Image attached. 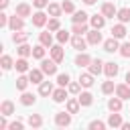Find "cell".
Masks as SVG:
<instances>
[{
    "label": "cell",
    "instance_id": "obj_31",
    "mask_svg": "<svg viewBox=\"0 0 130 130\" xmlns=\"http://www.w3.org/2000/svg\"><path fill=\"white\" fill-rule=\"evenodd\" d=\"M41 45H45V47H51V43H53V37H51V32H41Z\"/></svg>",
    "mask_w": 130,
    "mask_h": 130
},
{
    "label": "cell",
    "instance_id": "obj_34",
    "mask_svg": "<svg viewBox=\"0 0 130 130\" xmlns=\"http://www.w3.org/2000/svg\"><path fill=\"white\" fill-rule=\"evenodd\" d=\"M28 81H30V79H26V77H22V75H20V77L16 79V89L24 91V89H26V85H28Z\"/></svg>",
    "mask_w": 130,
    "mask_h": 130
},
{
    "label": "cell",
    "instance_id": "obj_32",
    "mask_svg": "<svg viewBox=\"0 0 130 130\" xmlns=\"http://www.w3.org/2000/svg\"><path fill=\"white\" fill-rule=\"evenodd\" d=\"M73 22H87V14H85L83 10H77V12L73 14Z\"/></svg>",
    "mask_w": 130,
    "mask_h": 130
},
{
    "label": "cell",
    "instance_id": "obj_24",
    "mask_svg": "<svg viewBox=\"0 0 130 130\" xmlns=\"http://www.w3.org/2000/svg\"><path fill=\"white\" fill-rule=\"evenodd\" d=\"M0 112H2V116H10V114L14 112V106H12V102H2V106H0Z\"/></svg>",
    "mask_w": 130,
    "mask_h": 130
},
{
    "label": "cell",
    "instance_id": "obj_43",
    "mask_svg": "<svg viewBox=\"0 0 130 130\" xmlns=\"http://www.w3.org/2000/svg\"><path fill=\"white\" fill-rule=\"evenodd\" d=\"M120 53H122V57H130V43H124L120 47Z\"/></svg>",
    "mask_w": 130,
    "mask_h": 130
},
{
    "label": "cell",
    "instance_id": "obj_22",
    "mask_svg": "<svg viewBox=\"0 0 130 130\" xmlns=\"http://www.w3.org/2000/svg\"><path fill=\"white\" fill-rule=\"evenodd\" d=\"M79 83H81L83 87H89V85L93 83V75H91V73H83V75H79Z\"/></svg>",
    "mask_w": 130,
    "mask_h": 130
},
{
    "label": "cell",
    "instance_id": "obj_2",
    "mask_svg": "<svg viewBox=\"0 0 130 130\" xmlns=\"http://www.w3.org/2000/svg\"><path fill=\"white\" fill-rule=\"evenodd\" d=\"M55 124H57V126H69V124H71V114H69V112H67V114H65V112H59V114L55 116Z\"/></svg>",
    "mask_w": 130,
    "mask_h": 130
},
{
    "label": "cell",
    "instance_id": "obj_33",
    "mask_svg": "<svg viewBox=\"0 0 130 130\" xmlns=\"http://www.w3.org/2000/svg\"><path fill=\"white\" fill-rule=\"evenodd\" d=\"M18 55H20V57H28V55H32V49H30L28 45L22 43V45L18 47Z\"/></svg>",
    "mask_w": 130,
    "mask_h": 130
},
{
    "label": "cell",
    "instance_id": "obj_48",
    "mask_svg": "<svg viewBox=\"0 0 130 130\" xmlns=\"http://www.w3.org/2000/svg\"><path fill=\"white\" fill-rule=\"evenodd\" d=\"M79 85H81V83H69V91H71V93H77V91H79Z\"/></svg>",
    "mask_w": 130,
    "mask_h": 130
},
{
    "label": "cell",
    "instance_id": "obj_47",
    "mask_svg": "<svg viewBox=\"0 0 130 130\" xmlns=\"http://www.w3.org/2000/svg\"><path fill=\"white\" fill-rule=\"evenodd\" d=\"M8 128L10 130H22V122H12V124H8Z\"/></svg>",
    "mask_w": 130,
    "mask_h": 130
},
{
    "label": "cell",
    "instance_id": "obj_9",
    "mask_svg": "<svg viewBox=\"0 0 130 130\" xmlns=\"http://www.w3.org/2000/svg\"><path fill=\"white\" fill-rule=\"evenodd\" d=\"M32 24L35 26H45L47 24V14L45 12H35L32 14Z\"/></svg>",
    "mask_w": 130,
    "mask_h": 130
},
{
    "label": "cell",
    "instance_id": "obj_19",
    "mask_svg": "<svg viewBox=\"0 0 130 130\" xmlns=\"http://www.w3.org/2000/svg\"><path fill=\"white\" fill-rule=\"evenodd\" d=\"M122 124H124V122H122L120 114H110V118H108V126L116 128V126H122Z\"/></svg>",
    "mask_w": 130,
    "mask_h": 130
},
{
    "label": "cell",
    "instance_id": "obj_13",
    "mask_svg": "<svg viewBox=\"0 0 130 130\" xmlns=\"http://www.w3.org/2000/svg\"><path fill=\"white\" fill-rule=\"evenodd\" d=\"M104 24H106V16H104V14H95V16H91V26H93V28L100 30Z\"/></svg>",
    "mask_w": 130,
    "mask_h": 130
},
{
    "label": "cell",
    "instance_id": "obj_52",
    "mask_svg": "<svg viewBox=\"0 0 130 130\" xmlns=\"http://www.w3.org/2000/svg\"><path fill=\"white\" fill-rule=\"evenodd\" d=\"M122 128H124V130H130V122H124V124H122Z\"/></svg>",
    "mask_w": 130,
    "mask_h": 130
},
{
    "label": "cell",
    "instance_id": "obj_15",
    "mask_svg": "<svg viewBox=\"0 0 130 130\" xmlns=\"http://www.w3.org/2000/svg\"><path fill=\"white\" fill-rule=\"evenodd\" d=\"M53 100H55L57 104H61V102H65V100H67V91H65L63 87H59V89H55V91H53Z\"/></svg>",
    "mask_w": 130,
    "mask_h": 130
},
{
    "label": "cell",
    "instance_id": "obj_10",
    "mask_svg": "<svg viewBox=\"0 0 130 130\" xmlns=\"http://www.w3.org/2000/svg\"><path fill=\"white\" fill-rule=\"evenodd\" d=\"M104 49H106L108 53H114V51H118V49H120V45H118V39H116V37L108 39V41L104 43Z\"/></svg>",
    "mask_w": 130,
    "mask_h": 130
},
{
    "label": "cell",
    "instance_id": "obj_30",
    "mask_svg": "<svg viewBox=\"0 0 130 130\" xmlns=\"http://www.w3.org/2000/svg\"><path fill=\"white\" fill-rule=\"evenodd\" d=\"M26 37H28L26 32H20V30L16 32V30H14V35H12V41H14V43H18V45H22V43L26 41Z\"/></svg>",
    "mask_w": 130,
    "mask_h": 130
},
{
    "label": "cell",
    "instance_id": "obj_44",
    "mask_svg": "<svg viewBox=\"0 0 130 130\" xmlns=\"http://www.w3.org/2000/svg\"><path fill=\"white\" fill-rule=\"evenodd\" d=\"M61 8H63L65 12H73V10H75V8H73V2H69V0H65V2L61 4Z\"/></svg>",
    "mask_w": 130,
    "mask_h": 130
},
{
    "label": "cell",
    "instance_id": "obj_12",
    "mask_svg": "<svg viewBox=\"0 0 130 130\" xmlns=\"http://www.w3.org/2000/svg\"><path fill=\"white\" fill-rule=\"evenodd\" d=\"M43 69H30V73H28V79L32 81V83H43Z\"/></svg>",
    "mask_w": 130,
    "mask_h": 130
},
{
    "label": "cell",
    "instance_id": "obj_11",
    "mask_svg": "<svg viewBox=\"0 0 130 130\" xmlns=\"http://www.w3.org/2000/svg\"><path fill=\"white\" fill-rule=\"evenodd\" d=\"M51 57L57 61V63H61L63 61V57H65V53H63V49H61V45H55V47H51Z\"/></svg>",
    "mask_w": 130,
    "mask_h": 130
},
{
    "label": "cell",
    "instance_id": "obj_50",
    "mask_svg": "<svg viewBox=\"0 0 130 130\" xmlns=\"http://www.w3.org/2000/svg\"><path fill=\"white\" fill-rule=\"evenodd\" d=\"M0 128H8V124H6V120H4V118L0 120Z\"/></svg>",
    "mask_w": 130,
    "mask_h": 130
},
{
    "label": "cell",
    "instance_id": "obj_26",
    "mask_svg": "<svg viewBox=\"0 0 130 130\" xmlns=\"http://www.w3.org/2000/svg\"><path fill=\"white\" fill-rule=\"evenodd\" d=\"M28 124H30L32 128H39V126L43 124V118H41L39 114H30V116H28Z\"/></svg>",
    "mask_w": 130,
    "mask_h": 130
},
{
    "label": "cell",
    "instance_id": "obj_16",
    "mask_svg": "<svg viewBox=\"0 0 130 130\" xmlns=\"http://www.w3.org/2000/svg\"><path fill=\"white\" fill-rule=\"evenodd\" d=\"M108 108H110L112 112H120V110H122V98H112V100L108 102Z\"/></svg>",
    "mask_w": 130,
    "mask_h": 130
},
{
    "label": "cell",
    "instance_id": "obj_21",
    "mask_svg": "<svg viewBox=\"0 0 130 130\" xmlns=\"http://www.w3.org/2000/svg\"><path fill=\"white\" fill-rule=\"evenodd\" d=\"M71 43H73V47H75L77 51H83V49H85V41L81 39V35H75V37L71 39Z\"/></svg>",
    "mask_w": 130,
    "mask_h": 130
},
{
    "label": "cell",
    "instance_id": "obj_39",
    "mask_svg": "<svg viewBox=\"0 0 130 130\" xmlns=\"http://www.w3.org/2000/svg\"><path fill=\"white\" fill-rule=\"evenodd\" d=\"M57 83H59L61 87H65V85H69V75H67V73H61V75L57 77Z\"/></svg>",
    "mask_w": 130,
    "mask_h": 130
},
{
    "label": "cell",
    "instance_id": "obj_42",
    "mask_svg": "<svg viewBox=\"0 0 130 130\" xmlns=\"http://www.w3.org/2000/svg\"><path fill=\"white\" fill-rule=\"evenodd\" d=\"M89 128H91V130H104V128H106V124H104V122H100V120H93V122L89 124Z\"/></svg>",
    "mask_w": 130,
    "mask_h": 130
},
{
    "label": "cell",
    "instance_id": "obj_51",
    "mask_svg": "<svg viewBox=\"0 0 130 130\" xmlns=\"http://www.w3.org/2000/svg\"><path fill=\"white\" fill-rule=\"evenodd\" d=\"M8 6V0H0V8H6Z\"/></svg>",
    "mask_w": 130,
    "mask_h": 130
},
{
    "label": "cell",
    "instance_id": "obj_53",
    "mask_svg": "<svg viewBox=\"0 0 130 130\" xmlns=\"http://www.w3.org/2000/svg\"><path fill=\"white\" fill-rule=\"evenodd\" d=\"M126 83H128V85H130V71H128V73H126Z\"/></svg>",
    "mask_w": 130,
    "mask_h": 130
},
{
    "label": "cell",
    "instance_id": "obj_36",
    "mask_svg": "<svg viewBox=\"0 0 130 130\" xmlns=\"http://www.w3.org/2000/svg\"><path fill=\"white\" fill-rule=\"evenodd\" d=\"M26 69H28V63H26V59H24V57H20V59L16 61V71H20V73H22V71H26Z\"/></svg>",
    "mask_w": 130,
    "mask_h": 130
},
{
    "label": "cell",
    "instance_id": "obj_8",
    "mask_svg": "<svg viewBox=\"0 0 130 130\" xmlns=\"http://www.w3.org/2000/svg\"><path fill=\"white\" fill-rule=\"evenodd\" d=\"M104 73H106L108 77H116V75H118V65H116L114 61L104 63Z\"/></svg>",
    "mask_w": 130,
    "mask_h": 130
},
{
    "label": "cell",
    "instance_id": "obj_3",
    "mask_svg": "<svg viewBox=\"0 0 130 130\" xmlns=\"http://www.w3.org/2000/svg\"><path fill=\"white\" fill-rule=\"evenodd\" d=\"M102 14H104L106 18H114V14H118V10H116V6H114L112 2H106V4L102 6Z\"/></svg>",
    "mask_w": 130,
    "mask_h": 130
},
{
    "label": "cell",
    "instance_id": "obj_54",
    "mask_svg": "<svg viewBox=\"0 0 130 130\" xmlns=\"http://www.w3.org/2000/svg\"><path fill=\"white\" fill-rule=\"evenodd\" d=\"M83 2H85V4H93L95 0H83Z\"/></svg>",
    "mask_w": 130,
    "mask_h": 130
},
{
    "label": "cell",
    "instance_id": "obj_4",
    "mask_svg": "<svg viewBox=\"0 0 130 130\" xmlns=\"http://www.w3.org/2000/svg\"><path fill=\"white\" fill-rule=\"evenodd\" d=\"M102 65H104L102 59H91V63H89V73H91V75H100V73L104 71Z\"/></svg>",
    "mask_w": 130,
    "mask_h": 130
},
{
    "label": "cell",
    "instance_id": "obj_7",
    "mask_svg": "<svg viewBox=\"0 0 130 130\" xmlns=\"http://www.w3.org/2000/svg\"><path fill=\"white\" fill-rule=\"evenodd\" d=\"M87 43H89V45H100V43H102V35L98 32V28L87 30Z\"/></svg>",
    "mask_w": 130,
    "mask_h": 130
},
{
    "label": "cell",
    "instance_id": "obj_28",
    "mask_svg": "<svg viewBox=\"0 0 130 130\" xmlns=\"http://www.w3.org/2000/svg\"><path fill=\"white\" fill-rule=\"evenodd\" d=\"M32 57H35V59H43V57H45V45L32 47Z\"/></svg>",
    "mask_w": 130,
    "mask_h": 130
},
{
    "label": "cell",
    "instance_id": "obj_20",
    "mask_svg": "<svg viewBox=\"0 0 130 130\" xmlns=\"http://www.w3.org/2000/svg\"><path fill=\"white\" fill-rule=\"evenodd\" d=\"M16 14L22 16V18H24V16H30V6H28V4H18V6H16Z\"/></svg>",
    "mask_w": 130,
    "mask_h": 130
},
{
    "label": "cell",
    "instance_id": "obj_38",
    "mask_svg": "<svg viewBox=\"0 0 130 130\" xmlns=\"http://www.w3.org/2000/svg\"><path fill=\"white\" fill-rule=\"evenodd\" d=\"M61 10H63V8H61V6H57V4H49V14H51V16H59V14H61Z\"/></svg>",
    "mask_w": 130,
    "mask_h": 130
},
{
    "label": "cell",
    "instance_id": "obj_49",
    "mask_svg": "<svg viewBox=\"0 0 130 130\" xmlns=\"http://www.w3.org/2000/svg\"><path fill=\"white\" fill-rule=\"evenodd\" d=\"M6 24H8V16L2 12V14H0V26H6Z\"/></svg>",
    "mask_w": 130,
    "mask_h": 130
},
{
    "label": "cell",
    "instance_id": "obj_35",
    "mask_svg": "<svg viewBox=\"0 0 130 130\" xmlns=\"http://www.w3.org/2000/svg\"><path fill=\"white\" fill-rule=\"evenodd\" d=\"M20 104H22V106H30V104H35V95H32V93H22Z\"/></svg>",
    "mask_w": 130,
    "mask_h": 130
},
{
    "label": "cell",
    "instance_id": "obj_6",
    "mask_svg": "<svg viewBox=\"0 0 130 130\" xmlns=\"http://www.w3.org/2000/svg\"><path fill=\"white\" fill-rule=\"evenodd\" d=\"M8 24H10V28H12V30H20V28L24 26V22H22V16H18V14H14V16H10V20H8Z\"/></svg>",
    "mask_w": 130,
    "mask_h": 130
},
{
    "label": "cell",
    "instance_id": "obj_46",
    "mask_svg": "<svg viewBox=\"0 0 130 130\" xmlns=\"http://www.w3.org/2000/svg\"><path fill=\"white\" fill-rule=\"evenodd\" d=\"M32 4L37 8H45V6H49V0H32Z\"/></svg>",
    "mask_w": 130,
    "mask_h": 130
},
{
    "label": "cell",
    "instance_id": "obj_25",
    "mask_svg": "<svg viewBox=\"0 0 130 130\" xmlns=\"http://www.w3.org/2000/svg\"><path fill=\"white\" fill-rule=\"evenodd\" d=\"M79 106H81L79 100H69V102H67V112H69V114H77Z\"/></svg>",
    "mask_w": 130,
    "mask_h": 130
},
{
    "label": "cell",
    "instance_id": "obj_5",
    "mask_svg": "<svg viewBox=\"0 0 130 130\" xmlns=\"http://www.w3.org/2000/svg\"><path fill=\"white\" fill-rule=\"evenodd\" d=\"M116 95L122 98V100H130V85L122 83V85H116Z\"/></svg>",
    "mask_w": 130,
    "mask_h": 130
},
{
    "label": "cell",
    "instance_id": "obj_18",
    "mask_svg": "<svg viewBox=\"0 0 130 130\" xmlns=\"http://www.w3.org/2000/svg\"><path fill=\"white\" fill-rule=\"evenodd\" d=\"M77 100H79V104H81V106H91V102H93V95H91L89 91H83V93H81Z\"/></svg>",
    "mask_w": 130,
    "mask_h": 130
},
{
    "label": "cell",
    "instance_id": "obj_17",
    "mask_svg": "<svg viewBox=\"0 0 130 130\" xmlns=\"http://www.w3.org/2000/svg\"><path fill=\"white\" fill-rule=\"evenodd\" d=\"M112 37H116V39H124V37H126V28H124V24H116V26L112 28Z\"/></svg>",
    "mask_w": 130,
    "mask_h": 130
},
{
    "label": "cell",
    "instance_id": "obj_29",
    "mask_svg": "<svg viewBox=\"0 0 130 130\" xmlns=\"http://www.w3.org/2000/svg\"><path fill=\"white\" fill-rule=\"evenodd\" d=\"M118 18L122 22H130V8H120L118 10Z\"/></svg>",
    "mask_w": 130,
    "mask_h": 130
},
{
    "label": "cell",
    "instance_id": "obj_1",
    "mask_svg": "<svg viewBox=\"0 0 130 130\" xmlns=\"http://www.w3.org/2000/svg\"><path fill=\"white\" fill-rule=\"evenodd\" d=\"M41 69H43L45 75H55L57 73V61L55 59H51V61L49 59H43L41 61Z\"/></svg>",
    "mask_w": 130,
    "mask_h": 130
},
{
    "label": "cell",
    "instance_id": "obj_14",
    "mask_svg": "<svg viewBox=\"0 0 130 130\" xmlns=\"http://www.w3.org/2000/svg\"><path fill=\"white\" fill-rule=\"evenodd\" d=\"M91 63V59H89V55H85V53H79L77 57H75V65H79V67H85V65H89Z\"/></svg>",
    "mask_w": 130,
    "mask_h": 130
},
{
    "label": "cell",
    "instance_id": "obj_45",
    "mask_svg": "<svg viewBox=\"0 0 130 130\" xmlns=\"http://www.w3.org/2000/svg\"><path fill=\"white\" fill-rule=\"evenodd\" d=\"M49 30H59V20H57V16L49 20Z\"/></svg>",
    "mask_w": 130,
    "mask_h": 130
},
{
    "label": "cell",
    "instance_id": "obj_40",
    "mask_svg": "<svg viewBox=\"0 0 130 130\" xmlns=\"http://www.w3.org/2000/svg\"><path fill=\"white\" fill-rule=\"evenodd\" d=\"M57 41H59V43H67V41H69V32H67V30H59V32H57Z\"/></svg>",
    "mask_w": 130,
    "mask_h": 130
},
{
    "label": "cell",
    "instance_id": "obj_23",
    "mask_svg": "<svg viewBox=\"0 0 130 130\" xmlns=\"http://www.w3.org/2000/svg\"><path fill=\"white\" fill-rule=\"evenodd\" d=\"M39 93H41V95H49V93H53V85H51V81H43L41 87H39Z\"/></svg>",
    "mask_w": 130,
    "mask_h": 130
},
{
    "label": "cell",
    "instance_id": "obj_41",
    "mask_svg": "<svg viewBox=\"0 0 130 130\" xmlns=\"http://www.w3.org/2000/svg\"><path fill=\"white\" fill-rule=\"evenodd\" d=\"M0 65H2V69H10V67H12V59H10L8 55H4L2 61H0Z\"/></svg>",
    "mask_w": 130,
    "mask_h": 130
},
{
    "label": "cell",
    "instance_id": "obj_37",
    "mask_svg": "<svg viewBox=\"0 0 130 130\" xmlns=\"http://www.w3.org/2000/svg\"><path fill=\"white\" fill-rule=\"evenodd\" d=\"M114 89H116L114 81H104V85H102V91H104V93H112Z\"/></svg>",
    "mask_w": 130,
    "mask_h": 130
},
{
    "label": "cell",
    "instance_id": "obj_27",
    "mask_svg": "<svg viewBox=\"0 0 130 130\" xmlns=\"http://www.w3.org/2000/svg\"><path fill=\"white\" fill-rule=\"evenodd\" d=\"M75 35H83V32H87V26H85V22H73V28H71Z\"/></svg>",
    "mask_w": 130,
    "mask_h": 130
}]
</instances>
